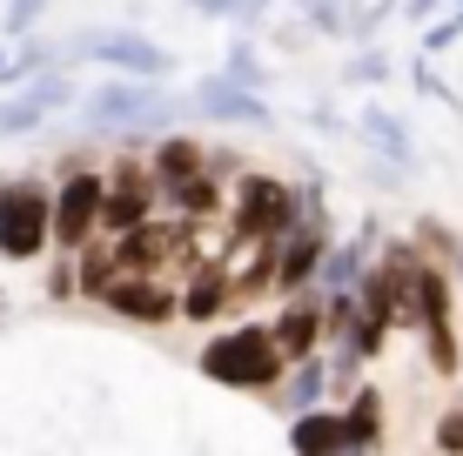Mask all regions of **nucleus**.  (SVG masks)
I'll return each instance as SVG.
<instances>
[{
  "label": "nucleus",
  "instance_id": "f257e3e1",
  "mask_svg": "<svg viewBox=\"0 0 463 456\" xmlns=\"http://www.w3.org/2000/svg\"><path fill=\"white\" fill-rule=\"evenodd\" d=\"M282 369H289V356L276 349L269 322H235L202 349V376L222 383V389H249V396H269Z\"/></svg>",
  "mask_w": 463,
  "mask_h": 456
},
{
  "label": "nucleus",
  "instance_id": "f03ea898",
  "mask_svg": "<svg viewBox=\"0 0 463 456\" xmlns=\"http://www.w3.org/2000/svg\"><path fill=\"white\" fill-rule=\"evenodd\" d=\"M289 222H296V188L276 175H242L229 201V256L222 262H242L255 248H269Z\"/></svg>",
  "mask_w": 463,
  "mask_h": 456
},
{
  "label": "nucleus",
  "instance_id": "7ed1b4c3",
  "mask_svg": "<svg viewBox=\"0 0 463 456\" xmlns=\"http://www.w3.org/2000/svg\"><path fill=\"white\" fill-rule=\"evenodd\" d=\"M175 94H162L148 74H108L101 88L88 94V128H108V135H162L175 121Z\"/></svg>",
  "mask_w": 463,
  "mask_h": 456
},
{
  "label": "nucleus",
  "instance_id": "20e7f679",
  "mask_svg": "<svg viewBox=\"0 0 463 456\" xmlns=\"http://www.w3.org/2000/svg\"><path fill=\"white\" fill-rule=\"evenodd\" d=\"M54 60H68V68L74 60H101L108 74H148V81H162V74L175 68L168 47L135 34V27H88V34H74L68 47H54Z\"/></svg>",
  "mask_w": 463,
  "mask_h": 456
},
{
  "label": "nucleus",
  "instance_id": "39448f33",
  "mask_svg": "<svg viewBox=\"0 0 463 456\" xmlns=\"http://www.w3.org/2000/svg\"><path fill=\"white\" fill-rule=\"evenodd\" d=\"M0 256L7 262L47 256V188L41 181H0Z\"/></svg>",
  "mask_w": 463,
  "mask_h": 456
},
{
  "label": "nucleus",
  "instance_id": "423d86ee",
  "mask_svg": "<svg viewBox=\"0 0 463 456\" xmlns=\"http://www.w3.org/2000/svg\"><path fill=\"white\" fill-rule=\"evenodd\" d=\"M101 309H115L121 322L162 329V322H175V282H168L162 269H121V275L101 289Z\"/></svg>",
  "mask_w": 463,
  "mask_h": 456
},
{
  "label": "nucleus",
  "instance_id": "0eeeda50",
  "mask_svg": "<svg viewBox=\"0 0 463 456\" xmlns=\"http://www.w3.org/2000/svg\"><path fill=\"white\" fill-rule=\"evenodd\" d=\"M188 107H195V115H209V121H222V128H269V121H276V107H269V94H262V88L229 81L222 68L195 81Z\"/></svg>",
  "mask_w": 463,
  "mask_h": 456
},
{
  "label": "nucleus",
  "instance_id": "6e6552de",
  "mask_svg": "<svg viewBox=\"0 0 463 456\" xmlns=\"http://www.w3.org/2000/svg\"><path fill=\"white\" fill-rule=\"evenodd\" d=\"M94 201H101V175H94V168L61 175V188L47 195V242L81 248L88 235H94Z\"/></svg>",
  "mask_w": 463,
  "mask_h": 456
},
{
  "label": "nucleus",
  "instance_id": "1a4fd4ad",
  "mask_svg": "<svg viewBox=\"0 0 463 456\" xmlns=\"http://www.w3.org/2000/svg\"><path fill=\"white\" fill-rule=\"evenodd\" d=\"M115 256H121V269H168V262L195 256V235H188L182 222H155V215H141L135 228L115 235Z\"/></svg>",
  "mask_w": 463,
  "mask_h": 456
},
{
  "label": "nucleus",
  "instance_id": "9d476101",
  "mask_svg": "<svg viewBox=\"0 0 463 456\" xmlns=\"http://www.w3.org/2000/svg\"><path fill=\"white\" fill-rule=\"evenodd\" d=\"M141 215H155V188L141 181V168H115V181H101V201H94V228L121 235Z\"/></svg>",
  "mask_w": 463,
  "mask_h": 456
},
{
  "label": "nucleus",
  "instance_id": "9b49d317",
  "mask_svg": "<svg viewBox=\"0 0 463 456\" xmlns=\"http://www.w3.org/2000/svg\"><path fill=\"white\" fill-rule=\"evenodd\" d=\"M356 135L370 141L383 162H390V175H417V135H410L403 115H390L383 101H370V107L356 115Z\"/></svg>",
  "mask_w": 463,
  "mask_h": 456
},
{
  "label": "nucleus",
  "instance_id": "f8f14e48",
  "mask_svg": "<svg viewBox=\"0 0 463 456\" xmlns=\"http://www.w3.org/2000/svg\"><path fill=\"white\" fill-rule=\"evenodd\" d=\"M235 302V275H229V262H195V275H188V289H175V316H188V322H215L222 309Z\"/></svg>",
  "mask_w": 463,
  "mask_h": 456
},
{
  "label": "nucleus",
  "instance_id": "ddd939ff",
  "mask_svg": "<svg viewBox=\"0 0 463 456\" xmlns=\"http://www.w3.org/2000/svg\"><path fill=\"white\" fill-rule=\"evenodd\" d=\"M269 336H276V349L282 356H309V349H323V295H282V309H276V322H269Z\"/></svg>",
  "mask_w": 463,
  "mask_h": 456
},
{
  "label": "nucleus",
  "instance_id": "4468645a",
  "mask_svg": "<svg viewBox=\"0 0 463 456\" xmlns=\"http://www.w3.org/2000/svg\"><path fill=\"white\" fill-rule=\"evenodd\" d=\"M276 410L282 416H296V410H309V403H323L329 396V363H323V349H309V356H289V369L276 376Z\"/></svg>",
  "mask_w": 463,
  "mask_h": 456
},
{
  "label": "nucleus",
  "instance_id": "2eb2a0df",
  "mask_svg": "<svg viewBox=\"0 0 463 456\" xmlns=\"http://www.w3.org/2000/svg\"><path fill=\"white\" fill-rule=\"evenodd\" d=\"M376 222H363L356 235H349V242H329L323 256H316V289H349V282L363 275V262L376 256Z\"/></svg>",
  "mask_w": 463,
  "mask_h": 456
},
{
  "label": "nucleus",
  "instance_id": "dca6fc26",
  "mask_svg": "<svg viewBox=\"0 0 463 456\" xmlns=\"http://www.w3.org/2000/svg\"><path fill=\"white\" fill-rule=\"evenodd\" d=\"M289 450L296 456H336L343 450V416L329 403H309V410L289 416Z\"/></svg>",
  "mask_w": 463,
  "mask_h": 456
},
{
  "label": "nucleus",
  "instance_id": "f3484780",
  "mask_svg": "<svg viewBox=\"0 0 463 456\" xmlns=\"http://www.w3.org/2000/svg\"><path fill=\"white\" fill-rule=\"evenodd\" d=\"M162 195H168V209H175V215H188V222H209V215H222V175H215L209 162H202L195 175L168 181Z\"/></svg>",
  "mask_w": 463,
  "mask_h": 456
},
{
  "label": "nucleus",
  "instance_id": "a211bd4d",
  "mask_svg": "<svg viewBox=\"0 0 463 456\" xmlns=\"http://www.w3.org/2000/svg\"><path fill=\"white\" fill-rule=\"evenodd\" d=\"M336 416H343V450H376L383 443V389L363 383Z\"/></svg>",
  "mask_w": 463,
  "mask_h": 456
},
{
  "label": "nucleus",
  "instance_id": "6ab92c4d",
  "mask_svg": "<svg viewBox=\"0 0 463 456\" xmlns=\"http://www.w3.org/2000/svg\"><path fill=\"white\" fill-rule=\"evenodd\" d=\"M202 162H209V148H202L195 135H168L162 128V135H155V148H148V168H155V181H162V188L182 181V175H195Z\"/></svg>",
  "mask_w": 463,
  "mask_h": 456
},
{
  "label": "nucleus",
  "instance_id": "aec40b11",
  "mask_svg": "<svg viewBox=\"0 0 463 456\" xmlns=\"http://www.w3.org/2000/svg\"><path fill=\"white\" fill-rule=\"evenodd\" d=\"M74 256V295H88V302H101V289L121 275V256H115V242L108 248H94V242H81V248H68Z\"/></svg>",
  "mask_w": 463,
  "mask_h": 456
},
{
  "label": "nucleus",
  "instance_id": "412c9836",
  "mask_svg": "<svg viewBox=\"0 0 463 456\" xmlns=\"http://www.w3.org/2000/svg\"><path fill=\"white\" fill-rule=\"evenodd\" d=\"M222 74H229V81H242V88H269V68H262V54H255L249 34L229 41V54H222Z\"/></svg>",
  "mask_w": 463,
  "mask_h": 456
},
{
  "label": "nucleus",
  "instance_id": "4be33fe9",
  "mask_svg": "<svg viewBox=\"0 0 463 456\" xmlns=\"http://www.w3.org/2000/svg\"><path fill=\"white\" fill-rule=\"evenodd\" d=\"M390 54H383V47H356V54H349V68H343V81L349 88H383V81H390Z\"/></svg>",
  "mask_w": 463,
  "mask_h": 456
},
{
  "label": "nucleus",
  "instance_id": "5701e85b",
  "mask_svg": "<svg viewBox=\"0 0 463 456\" xmlns=\"http://www.w3.org/2000/svg\"><path fill=\"white\" fill-rule=\"evenodd\" d=\"M417 256H430V262H457V256H463V242L437 222V215H423V222H417Z\"/></svg>",
  "mask_w": 463,
  "mask_h": 456
},
{
  "label": "nucleus",
  "instance_id": "b1692460",
  "mask_svg": "<svg viewBox=\"0 0 463 456\" xmlns=\"http://www.w3.org/2000/svg\"><path fill=\"white\" fill-rule=\"evenodd\" d=\"M41 107L34 101H27V94H7V101H0V141H14V135H34L41 128Z\"/></svg>",
  "mask_w": 463,
  "mask_h": 456
},
{
  "label": "nucleus",
  "instance_id": "393cba45",
  "mask_svg": "<svg viewBox=\"0 0 463 456\" xmlns=\"http://www.w3.org/2000/svg\"><path fill=\"white\" fill-rule=\"evenodd\" d=\"M302 14H309V27L316 34H349V0H302Z\"/></svg>",
  "mask_w": 463,
  "mask_h": 456
},
{
  "label": "nucleus",
  "instance_id": "a878e982",
  "mask_svg": "<svg viewBox=\"0 0 463 456\" xmlns=\"http://www.w3.org/2000/svg\"><path fill=\"white\" fill-rule=\"evenodd\" d=\"M47 14V0H7V7H0V34L7 41H21V34H34V21Z\"/></svg>",
  "mask_w": 463,
  "mask_h": 456
},
{
  "label": "nucleus",
  "instance_id": "bb28decb",
  "mask_svg": "<svg viewBox=\"0 0 463 456\" xmlns=\"http://www.w3.org/2000/svg\"><path fill=\"white\" fill-rule=\"evenodd\" d=\"M463 41V27L457 21H437V27H423V54H443V47H457Z\"/></svg>",
  "mask_w": 463,
  "mask_h": 456
},
{
  "label": "nucleus",
  "instance_id": "cd10ccee",
  "mask_svg": "<svg viewBox=\"0 0 463 456\" xmlns=\"http://www.w3.org/2000/svg\"><path fill=\"white\" fill-rule=\"evenodd\" d=\"M47 295H54V302H68V295H74V262H68V256L47 269Z\"/></svg>",
  "mask_w": 463,
  "mask_h": 456
},
{
  "label": "nucleus",
  "instance_id": "c85d7f7f",
  "mask_svg": "<svg viewBox=\"0 0 463 456\" xmlns=\"http://www.w3.org/2000/svg\"><path fill=\"white\" fill-rule=\"evenodd\" d=\"M437 450H457V456H463V410L437 416Z\"/></svg>",
  "mask_w": 463,
  "mask_h": 456
},
{
  "label": "nucleus",
  "instance_id": "c756f323",
  "mask_svg": "<svg viewBox=\"0 0 463 456\" xmlns=\"http://www.w3.org/2000/svg\"><path fill=\"white\" fill-rule=\"evenodd\" d=\"M410 74H417V94H437V101H450V88L437 81V68H430V54H423V60H417V68H410Z\"/></svg>",
  "mask_w": 463,
  "mask_h": 456
},
{
  "label": "nucleus",
  "instance_id": "7c9ffc66",
  "mask_svg": "<svg viewBox=\"0 0 463 456\" xmlns=\"http://www.w3.org/2000/svg\"><path fill=\"white\" fill-rule=\"evenodd\" d=\"M188 14H209V21H235V0H188Z\"/></svg>",
  "mask_w": 463,
  "mask_h": 456
},
{
  "label": "nucleus",
  "instance_id": "2f4dec72",
  "mask_svg": "<svg viewBox=\"0 0 463 456\" xmlns=\"http://www.w3.org/2000/svg\"><path fill=\"white\" fill-rule=\"evenodd\" d=\"M0 60H7V34H0Z\"/></svg>",
  "mask_w": 463,
  "mask_h": 456
},
{
  "label": "nucleus",
  "instance_id": "473e14b6",
  "mask_svg": "<svg viewBox=\"0 0 463 456\" xmlns=\"http://www.w3.org/2000/svg\"><path fill=\"white\" fill-rule=\"evenodd\" d=\"M457 27H463V14H457Z\"/></svg>",
  "mask_w": 463,
  "mask_h": 456
},
{
  "label": "nucleus",
  "instance_id": "72a5a7b5",
  "mask_svg": "<svg viewBox=\"0 0 463 456\" xmlns=\"http://www.w3.org/2000/svg\"><path fill=\"white\" fill-rule=\"evenodd\" d=\"M457 410H463V403H457Z\"/></svg>",
  "mask_w": 463,
  "mask_h": 456
}]
</instances>
